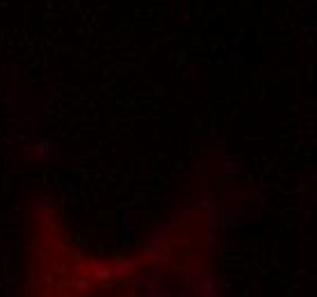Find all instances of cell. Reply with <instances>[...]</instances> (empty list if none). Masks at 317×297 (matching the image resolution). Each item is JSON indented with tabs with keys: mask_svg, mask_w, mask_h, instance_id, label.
I'll list each match as a JSON object with an SVG mask.
<instances>
[{
	"mask_svg": "<svg viewBox=\"0 0 317 297\" xmlns=\"http://www.w3.org/2000/svg\"><path fill=\"white\" fill-rule=\"evenodd\" d=\"M89 268H92V272H94V277H96L98 281H108V279H112V270H110L105 263H101V261H89Z\"/></svg>",
	"mask_w": 317,
	"mask_h": 297,
	"instance_id": "cell-1",
	"label": "cell"
},
{
	"mask_svg": "<svg viewBox=\"0 0 317 297\" xmlns=\"http://www.w3.org/2000/svg\"><path fill=\"white\" fill-rule=\"evenodd\" d=\"M133 261H124V259H117V263H114V270L112 275H117L119 279H128L130 275H133Z\"/></svg>",
	"mask_w": 317,
	"mask_h": 297,
	"instance_id": "cell-2",
	"label": "cell"
},
{
	"mask_svg": "<svg viewBox=\"0 0 317 297\" xmlns=\"http://www.w3.org/2000/svg\"><path fill=\"white\" fill-rule=\"evenodd\" d=\"M62 297H69V295H62Z\"/></svg>",
	"mask_w": 317,
	"mask_h": 297,
	"instance_id": "cell-3",
	"label": "cell"
}]
</instances>
